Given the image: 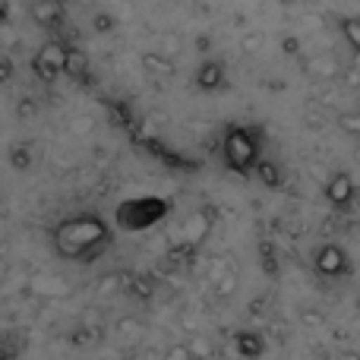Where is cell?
Returning <instances> with one entry per match:
<instances>
[{"instance_id":"cell-10","label":"cell","mask_w":360,"mask_h":360,"mask_svg":"<svg viewBox=\"0 0 360 360\" xmlns=\"http://www.w3.org/2000/svg\"><path fill=\"white\" fill-rule=\"evenodd\" d=\"M234 348H237V354L240 357H247V360H256V357H262V351H266V342H262V335L259 332H237L234 335Z\"/></svg>"},{"instance_id":"cell-13","label":"cell","mask_w":360,"mask_h":360,"mask_svg":"<svg viewBox=\"0 0 360 360\" xmlns=\"http://www.w3.org/2000/svg\"><path fill=\"white\" fill-rule=\"evenodd\" d=\"M29 288L35 294H44V297H67L70 285L63 278H48V275H38V278L29 281Z\"/></svg>"},{"instance_id":"cell-20","label":"cell","mask_w":360,"mask_h":360,"mask_svg":"<svg viewBox=\"0 0 360 360\" xmlns=\"http://www.w3.org/2000/svg\"><path fill=\"white\" fill-rule=\"evenodd\" d=\"M240 48H243V54H256V51H262V35H259V32H250V35H243Z\"/></svg>"},{"instance_id":"cell-25","label":"cell","mask_w":360,"mask_h":360,"mask_svg":"<svg viewBox=\"0 0 360 360\" xmlns=\"http://www.w3.org/2000/svg\"><path fill=\"white\" fill-rule=\"evenodd\" d=\"M165 54H168V57H174L177 54V48H180V44H177V35H165Z\"/></svg>"},{"instance_id":"cell-8","label":"cell","mask_w":360,"mask_h":360,"mask_svg":"<svg viewBox=\"0 0 360 360\" xmlns=\"http://www.w3.org/2000/svg\"><path fill=\"white\" fill-rule=\"evenodd\" d=\"M32 19H35L41 29H54L63 19V0H35V4H32Z\"/></svg>"},{"instance_id":"cell-15","label":"cell","mask_w":360,"mask_h":360,"mask_svg":"<svg viewBox=\"0 0 360 360\" xmlns=\"http://www.w3.org/2000/svg\"><path fill=\"white\" fill-rule=\"evenodd\" d=\"M86 70H89V57L82 54V51L70 48L67 51V67H63V73L73 76V79H79V76H86Z\"/></svg>"},{"instance_id":"cell-1","label":"cell","mask_w":360,"mask_h":360,"mask_svg":"<svg viewBox=\"0 0 360 360\" xmlns=\"http://www.w3.org/2000/svg\"><path fill=\"white\" fill-rule=\"evenodd\" d=\"M108 240H111V231L92 212L63 218L54 228V250L63 259H92L101 247H108Z\"/></svg>"},{"instance_id":"cell-5","label":"cell","mask_w":360,"mask_h":360,"mask_svg":"<svg viewBox=\"0 0 360 360\" xmlns=\"http://www.w3.org/2000/svg\"><path fill=\"white\" fill-rule=\"evenodd\" d=\"M313 269L323 278H345L351 272V259L345 253V247L338 243H323V247L313 253Z\"/></svg>"},{"instance_id":"cell-27","label":"cell","mask_w":360,"mask_h":360,"mask_svg":"<svg viewBox=\"0 0 360 360\" xmlns=\"http://www.w3.org/2000/svg\"><path fill=\"white\" fill-rule=\"evenodd\" d=\"M32 111H35V105H32V101H29V105H25V101L19 105V114H22V117H25V114H32Z\"/></svg>"},{"instance_id":"cell-24","label":"cell","mask_w":360,"mask_h":360,"mask_svg":"<svg viewBox=\"0 0 360 360\" xmlns=\"http://www.w3.org/2000/svg\"><path fill=\"white\" fill-rule=\"evenodd\" d=\"M190 348H193V354H196V360H199V357H209V351H212L209 345L202 342V338H196V342H190Z\"/></svg>"},{"instance_id":"cell-17","label":"cell","mask_w":360,"mask_h":360,"mask_svg":"<svg viewBox=\"0 0 360 360\" xmlns=\"http://www.w3.org/2000/svg\"><path fill=\"white\" fill-rule=\"evenodd\" d=\"M338 130L348 136H360V111H342L338 114Z\"/></svg>"},{"instance_id":"cell-12","label":"cell","mask_w":360,"mask_h":360,"mask_svg":"<svg viewBox=\"0 0 360 360\" xmlns=\"http://www.w3.org/2000/svg\"><path fill=\"white\" fill-rule=\"evenodd\" d=\"M256 180H259L266 190H281V184H285V174H281V165L269 162V158L259 155V162H256Z\"/></svg>"},{"instance_id":"cell-16","label":"cell","mask_w":360,"mask_h":360,"mask_svg":"<svg viewBox=\"0 0 360 360\" xmlns=\"http://www.w3.org/2000/svg\"><path fill=\"white\" fill-rule=\"evenodd\" d=\"M6 158H10L13 171H29L32 168V149L29 146H10V152H6Z\"/></svg>"},{"instance_id":"cell-2","label":"cell","mask_w":360,"mask_h":360,"mask_svg":"<svg viewBox=\"0 0 360 360\" xmlns=\"http://www.w3.org/2000/svg\"><path fill=\"white\" fill-rule=\"evenodd\" d=\"M259 133H253L250 127H231L221 139V155L224 165L237 174H250L259 162Z\"/></svg>"},{"instance_id":"cell-19","label":"cell","mask_w":360,"mask_h":360,"mask_svg":"<svg viewBox=\"0 0 360 360\" xmlns=\"http://www.w3.org/2000/svg\"><path fill=\"white\" fill-rule=\"evenodd\" d=\"M117 332H120L124 338H133V342H139V338L146 335V329L136 323V319H120V323H117Z\"/></svg>"},{"instance_id":"cell-3","label":"cell","mask_w":360,"mask_h":360,"mask_svg":"<svg viewBox=\"0 0 360 360\" xmlns=\"http://www.w3.org/2000/svg\"><path fill=\"white\" fill-rule=\"evenodd\" d=\"M165 215H168V202L165 199H130V202H124L117 209V224L130 231H143Z\"/></svg>"},{"instance_id":"cell-23","label":"cell","mask_w":360,"mask_h":360,"mask_svg":"<svg viewBox=\"0 0 360 360\" xmlns=\"http://www.w3.org/2000/svg\"><path fill=\"white\" fill-rule=\"evenodd\" d=\"M10 79H13V60L0 57V82H10Z\"/></svg>"},{"instance_id":"cell-14","label":"cell","mask_w":360,"mask_h":360,"mask_svg":"<svg viewBox=\"0 0 360 360\" xmlns=\"http://www.w3.org/2000/svg\"><path fill=\"white\" fill-rule=\"evenodd\" d=\"M338 29H342V38L348 41V48L360 54V16H345L338 22Z\"/></svg>"},{"instance_id":"cell-4","label":"cell","mask_w":360,"mask_h":360,"mask_svg":"<svg viewBox=\"0 0 360 360\" xmlns=\"http://www.w3.org/2000/svg\"><path fill=\"white\" fill-rule=\"evenodd\" d=\"M67 51L70 44L63 41H44L41 48H38V54L32 57V70H35V76L41 82H54L57 76H63V67H67Z\"/></svg>"},{"instance_id":"cell-11","label":"cell","mask_w":360,"mask_h":360,"mask_svg":"<svg viewBox=\"0 0 360 360\" xmlns=\"http://www.w3.org/2000/svg\"><path fill=\"white\" fill-rule=\"evenodd\" d=\"M307 73L316 76V79H335L342 73V63L335 60V54H316L307 60Z\"/></svg>"},{"instance_id":"cell-22","label":"cell","mask_w":360,"mask_h":360,"mask_svg":"<svg viewBox=\"0 0 360 360\" xmlns=\"http://www.w3.org/2000/svg\"><path fill=\"white\" fill-rule=\"evenodd\" d=\"M92 22H95V32H111L114 29V16H111V13H98Z\"/></svg>"},{"instance_id":"cell-7","label":"cell","mask_w":360,"mask_h":360,"mask_svg":"<svg viewBox=\"0 0 360 360\" xmlns=\"http://www.w3.org/2000/svg\"><path fill=\"white\" fill-rule=\"evenodd\" d=\"M224 86V67L221 60H202L196 70V89L202 92H218Z\"/></svg>"},{"instance_id":"cell-26","label":"cell","mask_w":360,"mask_h":360,"mask_svg":"<svg viewBox=\"0 0 360 360\" xmlns=\"http://www.w3.org/2000/svg\"><path fill=\"white\" fill-rule=\"evenodd\" d=\"M281 48H285V54H297L300 41H297V38H285V41H281Z\"/></svg>"},{"instance_id":"cell-9","label":"cell","mask_w":360,"mask_h":360,"mask_svg":"<svg viewBox=\"0 0 360 360\" xmlns=\"http://www.w3.org/2000/svg\"><path fill=\"white\" fill-rule=\"evenodd\" d=\"M143 67H146V73L158 76V79H171V76L177 73L174 57H168L165 51H149V54H143Z\"/></svg>"},{"instance_id":"cell-30","label":"cell","mask_w":360,"mask_h":360,"mask_svg":"<svg viewBox=\"0 0 360 360\" xmlns=\"http://www.w3.org/2000/svg\"><path fill=\"white\" fill-rule=\"evenodd\" d=\"M0 360H13V357H0Z\"/></svg>"},{"instance_id":"cell-21","label":"cell","mask_w":360,"mask_h":360,"mask_svg":"<svg viewBox=\"0 0 360 360\" xmlns=\"http://www.w3.org/2000/svg\"><path fill=\"white\" fill-rule=\"evenodd\" d=\"M237 288V272H224V278L218 281V297H228V294H234Z\"/></svg>"},{"instance_id":"cell-29","label":"cell","mask_w":360,"mask_h":360,"mask_svg":"<svg viewBox=\"0 0 360 360\" xmlns=\"http://www.w3.org/2000/svg\"><path fill=\"white\" fill-rule=\"evenodd\" d=\"M73 4H95V0H73Z\"/></svg>"},{"instance_id":"cell-6","label":"cell","mask_w":360,"mask_h":360,"mask_svg":"<svg viewBox=\"0 0 360 360\" xmlns=\"http://www.w3.org/2000/svg\"><path fill=\"white\" fill-rule=\"evenodd\" d=\"M354 193H357L354 177L345 174V171L332 174V177H329V184H326V199H329V202L335 205V209H348V205L354 202Z\"/></svg>"},{"instance_id":"cell-18","label":"cell","mask_w":360,"mask_h":360,"mask_svg":"<svg viewBox=\"0 0 360 360\" xmlns=\"http://www.w3.org/2000/svg\"><path fill=\"white\" fill-rule=\"evenodd\" d=\"M162 360H196V354H193L190 342H177V345H171V348L165 351Z\"/></svg>"},{"instance_id":"cell-28","label":"cell","mask_w":360,"mask_h":360,"mask_svg":"<svg viewBox=\"0 0 360 360\" xmlns=\"http://www.w3.org/2000/svg\"><path fill=\"white\" fill-rule=\"evenodd\" d=\"M6 16H10V13H6V4H0V25L6 22Z\"/></svg>"}]
</instances>
